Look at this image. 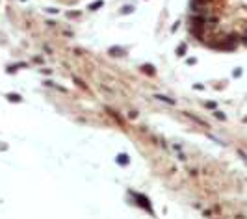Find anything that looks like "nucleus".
Segmentation results:
<instances>
[{
    "instance_id": "nucleus-2",
    "label": "nucleus",
    "mask_w": 247,
    "mask_h": 219,
    "mask_svg": "<svg viewBox=\"0 0 247 219\" xmlns=\"http://www.w3.org/2000/svg\"><path fill=\"white\" fill-rule=\"evenodd\" d=\"M132 11H134V6H125L123 11H121V15H128V13H132Z\"/></svg>"
},
{
    "instance_id": "nucleus-3",
    "label": "nucleus",
    "mask_w": 247,
    "mask_h": 219,
    "mask_svg": "<svg viewBox=\"0 0 247 219\" xmlns=\"http://www.w3.org/2000/svg\"><path fill=\"white\" fill-rule=\"evenodd\" d=\"M184 52H186V45H180L178 47V56H184Z\"/></svg>"
},
{
    "instance_id": "nucleus-1",
    "label": "nucleus",
    "mask_w": 247,
    "mask_h": 219,
    "mask_svg": "<svg viewBox=\"0 0 247 219\" xmlns=\"http://www.w3.org/2000/svg\"><path fill=\"white\" fill-rule=\"evenodd\" d=\"M104 6V2H102V0H95V2H91L89 6H88V9H91V11H97V9H99V8H102Z\"/></svg>"
},
{
    "instance_id": "nucleus-4",
    "label": "nucleus",
    "mask_w": 247,
    "mask_h": 219,
    "mask_svg": "<svg viewBox=\"0 0 247 219\" xmlns=\"http://www.w3.org/2000/svg\"><path fill=\"white\" fill-rule=\"evenodd\" d=\"M9 98H11V100H20L19 95H9Z\"/></svg>"
}]
</instances>
